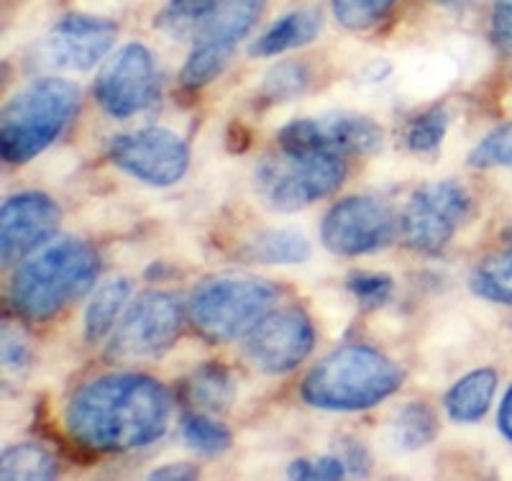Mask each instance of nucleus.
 Instances as JSON below:
<instances>
[{
  "label": "nucleus",
  "mask_w": 512,
  "mask_h": 481,
  "mask_svg": "<svg viewBox=\"0 0 512 481\" xmlns=\"http://www.w3.org/2000/svg\"><path fill=\"white\" fill-rule=\"evenodd\" d=\"M172 415L164 384L146 374H105L82 384L67 402L72 441L98 453L144 448L162 438Z\"/></svg>",
  "instance_id": "obj_1"
},
{
  "label": "nucleus",
  "mask_w": 512,
  "mask_h": 481,
  "mask_svg": "<svg viewBox=\"0 0 512 481\" xmlns=\"http://www.w3.org/2000/svg\"><path fill=\"white\" fill-rule=\"evenodd\" d=\"M98 251L80 238H62L21 261L11 279V302L26 320H49L93 290Z\"/></svg>",
  "instance_id": "obj_2"
},
{
  "label": "nucleus",
  "mask_w": 512,
  "mask_h": 481,
  "mask_svg": "<svg viewBox=\"0 0 512 481\" xmlns=\"http://www.w3.org/2000/svg\"><path fill=\"white\" fill-rule=\"evenodd\" d=\"M400 384L402 369L377 348L344 346L308 371L300 395L318 410L359 412L395 395Z\"/></svg>",
  "instance_id": "obj_3"
},
{
  "label": "nucleus",
  "mask_w": 512,
  "mask_h": 481,
  "mask_svg": "<svg viewBox=\"0 0 512 481\" xmlns=\"http://www.w3.org/2000/svg\"><path fill=\"white\" fill-rule=\"evenodd\" d=\"M80 108V87L64 77H44L13 95L0 121V154L26 164L59 139Z\"/></svg>",
  "instance_id": "obj_4"
},
{
  "label": "nucleus",
  "mask_w": 512,
  "mask_h": 481,
  "mask_svg": "<svg viewBox=\"0 0 512 481\" xmlns=\"http://www.w3.org/2000/svg\"><path fill=\"white\" fill-rule=\"evenodd\" d=\"M277 287L256 277L205 279L190 295L187 318L213 343L249 336L277 305Z\"/></svg>",
  "instance_id": "obj_5"
},
{
  "label": "nucleus",
  "mask_w": 512,
  "mask_h": 481,
  "mask_svg": "<svg viewBox=\"0 0 512 481\" xmlns=\"http://www.w3.org/2000/svg\"><path fill=\"white\" fill-rule=\"evenodd\" d=\"M346 180V164L323 151L280 149L254 169L256 195L277 213H295L328 198Z\"/></svg>",
  "instance_id": "obj_6"
},
{
  "label": "nucleus",
  "mask_w": 512,
  "mask_h": 481,
  "mask_svg": "<svg viewBox=\"0 0 512 481\" xmlns=\"http://www.w3.org/2000/svg\"><path fill=\"white\" fill-rule=\"evenodd\" d=\"M182 305L175 295L162 290L141 292L116 325L105 354L118 364L152 361L175 346L182 331Z\"/></svg>",
  "instance_id": "obj_7"
},
{
  "label": "nucleus",
  "mask_w": 512,
  "mask_h": 481,
  "mask_svg": "<svg viewBox=\"0 0 512 481\" xmlns=\"http://www.w3.org/2000/svg\"><path fill=\"white\" fill-rule=\"evenodd\" d=\"M469 210L472 198L461 182H428L410 195L402 210V238L418 254H441L466 221Z\"/></svg>",
  "instance_id": "obj_8"
},
{
  "label": "nucleus",
  "mask_w": 512,
  "mask_h": 481,
  "mask_svg": "<svg viewBox=\"0 0 512 481\" xmlns=\"http://www.w3.org/2000/svg\"><path fill=\"white\" fill-rule=\"evenodd\" d=\"M264 0H221L210 18L195 34V44L182 67V85L203 87L216 80L231 59L239 41L254 29Z\"/></svg>",
  "instance_id": "obj_9"
},
{
  "label": "nucleus",
  "mask_w": 512,
  "mask_h": 481,
  "mask_svg": "<svg viewBox=\"0 0 512 481\" xmlns=\"http://www.w3.org/2000/svg\"><path fill=\"white\" fill-rule=\"evenodd\" d=\"M397 218L384 200L351 195L338 200L320 223V241L336 256H364L392 244Z\"/></svg>",
  "instance_id": "obj_10"
},
{
  "label": "nucleus",
  "mask_w": 512,
  "mask_h": 481,
  "mask_svg": "<svg viewBox=\"0 0 512 481\" xmlns=\"http://www.w3.org/2000/svg\"><path fill=\"white\" fill-rule=\"evenodd\" d=\"M108 159L144 185L169 187L185 177L190 149L175 131L154 126L116 136L108 146Z\"/></svg>",
  "instance_id": "obj_11"
},
{
  "label": "nucleus",
  "mask_w": 512,
  "mask_h": 481,
  "mask_svg": "<svg viewBox=\"0 0 512 481\" xmlns=\"http://www.w3.org/2000/svg\"><path fill=\"white\" fill-rule=\"evenodd\" d=\"M282 149L323 151L336 157H359L382 149L384 131L377 121L359 113H331L323 118H297L277 136Z\"/></svg>",
  "instance_id": "obj_12"
},
{
  "label": "nucleus",
  "mask_w": 512,
  "mask_h": 481,
  "mask_svg": "<svg viewBox=\"0 0 512 481\" xmlns=\"http://www.w3.org/2000/svg\"><path fill=\"white\" fill-rule=\"evenodd\" d=\"M157 93V64L144 44H126L95 80V100L111 118H131L146 111Z\"/></svg>",
  "instance_id": "obj_13"
},
{
  "label": "nucleus",
  "mask_w": 512,
  "mask_h": 481,
  "mask_svg": "<svg viewBox=\"0 0 512 481\" xmlns=\"http://www.w3.org/2000/svg\"><path fill=\"white\" fill-rule=\"evenodd\" d=\"M313 346V320L300 308H282L246 336V359L264 374H287L308 359Z\"/></svg>",
  "instance_id": "obj_14"
},
{
  "label": "nucleus",
  "mask_w": 512,
  "mask_h": 481,
  "mask_svg": "<svg viewBox=\"0 0 512 481\" xmlns=\"http://www.w3.org/2000/svg\"><path fill=\"white\" fill-rule=\"evenodd\" d=\"M62 213L44 192H18L0 210V254L3 264L29 259L57 233Z\"/></svg>",
  "instance_id": "obj_15"
},
{
  "label": "nucleus",
  "mask_w": 512,
  "mask_h": 481,
  "mask_svg": "<svg viewBox=\"0 0 512 481\" xmlns=\"http://www.w3.org/2000/svg\"><path fill=\"white\" fill-rule=\"evenodd\" d=\"M116 34L118 29L113 21L85 13H67L44 36L39 54L44 64L57 70H93L111 52Z\"/></svg>",
  "instance_id": "obj_16"
},
{
  "label": "nucleus",
  "mask_w": 512,
  "mask_h": 481,
  "mask_svg": "<svg viewBox=\"0 0 512 481\" xmlns=\"http://www.w3.org/2000/svg\"><path fill=\"white\" fill-rule=\"evenodd\" d=\"M497 374L495 369H474L461 377L443 397L446 415L459 425H474L487 415L495 400Z\"/></svg>",
  "instance_id": "obj_17"
},
{
  "label": "nucleus",
  "mask_w": 512,
  "mask_h": 481,
  "mask_svg": "<svg viewBox=\"0 0 512 481\" xmlns=\"http://www.w3.org/2000/svg\"><path fill=\"white\" fill-rule=\"evenodd\" d=\"M320 26H323V18L313 8L287 13L251 44V57H277V54H285L290 49L305 47L313 39H318Z\"/></svg>",
  "instance_id": "obj_18"
},
{
  "label": "nucleus",
  "mask_w": 512,
  "mask_h": 481,
  "mask_svg": "<svg viewBox=\"0 0 512 481\" xmlns=\"http://www.w3.org/2000/svg\"><path fill=\"white\" fill-rule=\"evenodd\" d=\"M131 295L134 287L128 279H111L103 284L93 297H90L88 308H85V320H82V331H85V341L98 343L103 338L111 336L116 331V325L121 323L123 313L131 305Z\"/></svg>",
  "instance_id": "obj_19"
},
{
  "label": "nucleus",
  "mask_w": 512,
  "mask_h": 481,
  "mask_svg": "<svg viewBox=\"0 0 512 481\" xmlns=\"http://www.w3.org/2000/svg\"><path fill=\"white\" fill-rule=\"evenodd\" d=\"M241 254L256 264H303L313 254L308 238L292 228H269L259 231L244 244Z\"/></svg>",
  "instance_id": "obj_20"
},
{
  "label": "nucleus",
  "mask_w": 512,
  "mask_h": 481,
  "mask_svg": "<svg viewBox=\"0 0 512 481\" xmlns=\"http://www.w3.org/2000/svg\"><path fill=\"white\" fill-rule=\"evenodd\" d=\"M187 400L203 412H223L236 400V382L226 366L210 361L198 366L187 379Z\"/></svg>",
  "instance_id": "obj_21"
},
{
  "label": "nucleus",
  "mask_w": 512,
  "mask_h": 481,
  "mask_svg": "<svg viewBox=\"0 0 512 481\" xmlns=\"http://www.w3.org/2000/svg\"><path fill=\"white\" fill-rule=\"evenodd\" d=\"M57 474V458L39 443H18V446L6 448L0 458L3 481H49L57 479Z\"/></svg>",
  "instance_id": "obj_22"
},
{
  "label": "nucleus",
  "mask_w": 512,
  "mask_h": 481,
  "mask_svg": "<svg viewBox=\"0 0 512 481\" xmlns=\"http://www.w3.org/2000/svg\"><path fill=\"white\" fill-rule=\"evenodd\" d=\"M438 415L425 402H408L392 420V443L400 451H420L428 443L436 441Z\"/></svg>",
  "instance_id": "obj_23"
},
{
  "label": "nucleus",
  "mask_w": 512,
  "mask_h": 481,
  "mask_svg": "<svg viewBox=\"0 0 512 481\" xmlns=\"http://www.w3.org/2000/svg\"><path fill=\"white\" fill-rule=\"evenodd\" d=\"M474 295L489 302L512 305V251L507 254H492L474 267L469 277Z\"/></svg>",
  "instance_id": "obj_24"
},
{
  "label": "nucleus",
  "mask_w": 512,
  "mask_h": 481,
  "mask_svg": "<svg viewBox=\"0 0 512 481\" xmlns=\"http://www.w3.org/2000/svg\"><path fill=\"white\" fill-rule=\"evenodd\" d=\"M182 438L192 451L203 453V456H218L231 448V430L203 412L187 415L182 420Z\"/></svg>",
  "instance_id": "obj_25"
},
{
  "label": "nucleus",
  "mask_w": 512,
  "mask_h": 481,
  "mask_svg": "<svg viewBox=\"0 0 512 481\" xmlns=\"http://www.w3.org/2000/svg\"><path fill=\"white\" fill-rule=\"evenodd\" d=\"M216 8L218 0H169L157 24L169 34H198Z\"/></svg>",
  "instance_id": "obj_26"
},
{
  "label": "nucleus",
  "mask_w": 512,
  "mask_h": 481,
  "mask_svg": "<svg viewBox=\"0 0 512 481\" xmlns=\"http://www.w3.org/2000/svg\"><path fill=\"white\" fill-rule=\"evenodd\" d=\"M397 0H333V16L344 29L369 31L390 16Z\"/></svg>",
  "instance_id": "obj_27"
},
{
  "label": "nucleus",
  "mask_w": 512,
  "mask_h": 481,
  "mask_svg": "<svg viewBox=\"0 0 512 481\" xmlns=\"http://www.w3.org/2000/svg\"><path fill=\"white\" fill-rule=\"evenodd\" d=\"M448 128V113L443 108H433V111H425L420 116H415L408 123V131H405V141H408V149L415 154H431L441 146L443 136H446Z\"/></svg>",
  "instance_id": "obj_28"
},
{
  "label": "nucleus",
  "mask_w": 512,
  "mask_h": 481,
  "mask_svg": "<svg viewBox=\"0 0 512 481\" xmlns=\"http://www.w3.org/2000/svg\"><path fill=\"white\" fill-rule=\"evenodd\" d=\"M305 87H308V67L300 62H282L267 72L262 93L272 103H282L305 93Z\"/></svg>",
  "instance_id": "obj_29"
},
{
  "label": "nucleus",
  "mask_w": 512,
  "mask_h": 481,
  "mask_svg": "<svg viewBox=\"0 0 512 481\" xmlns=\"http://www.w3.org/2000/svg\"><path fill=\"white\" fill-rule=\"evenodd\" d=\"M469 164L477 169L507 167L512 169V123L495 128L492 134L484 136L469 154Z\"/></svg>",
  "instance_id": "obj_30"
},
{
  "label": "nucleus",
  "mask_w": 512,
  "mask_h": 481,
  "mask_svg": "<svg viewBox=\"0 0 512 481\" xmlns=\"http://www.w3.org/2000/svg\"><path fill=\"white\" fill-rule=\"evenodd\" d=\"M349 292L354 295V300L359 302L364 310H377L382 308L384 302L392 297L395 290V282H392L390 274L379 272H354L349 274V282H346Z\"/></svg>",
  "instance_id": "obj_31"
},
{
  "label": "nucleus",
  "mask_w": 512,
  "mask_h": 481,
  "mask_svg": "<svg viewBox=\"0 0 512 481\" xmlns=\"http://www.w3.org/2000/svg\"><path fill=\"white\" fill-rule=\"evenodd\" d=\"M290 479L300 481H336L346 476V461L338 456H318V458H297L287 469Z\"/></svg>",
  "instance_id": "obj_32"
},
{
  "label": "nucleus",
  "mask_w": 512,
  "mask_h": 481,
  "mask_svg": "<svg viewBox=\"0 0 512 481\" xmlns=\"http://www.w3.org/2000/svg\"><path fill=\"white\" fill-rule=\"evenodd\" d=\"M492 39L502 52H512V0H495V6H492Z\"/></svg>",
  "instance_id": "obj_33"
},
{
  "label": "nucleus",
  "mask_w": 512,
  "mask_h": 481,
  "mask_svg": "<svg viewBox=\"0 0 512 481\" xmlns=\"http://www.w3.org/2000/svg\"><path fill=\"white\" fill-rule=\"evenodd\" d=\"M29 356V346L13 333H8V328H3V364L8 369H21V366H26Z\"/></svg>",
  "instance_id": "obj_34"
},
{
  "label": "nucleus",
  "mask_w": 512,
  "mask_h": 481,
  "mask_svg": "<svg viewBox=\"0 0 512 481\" xmlns=\"http://www.w3.org/2000/svg\"><path fill=\"white\" fill-rule=\"evenodd\" d=\"M200 471L195 464H187V461H180V464H164L159 466V469H154L152 474H149V479H175V481H192L198 479Z\"/></svg>",
  "instance_id": "obj_35"
},
{
  "label": "nucleus",
  "mask_w": 512,
  "mask_h": 481,
  "mask_svg": "<svg viewBox=\"0 0 512 481\" xmlns=\"http://www.w3.org/2000/svg\"><path fill=\"white\" fill-rule=\"evenodd\" d=\"M497 425H500V433L512 443V384H510V389L505 392V397H502L500 415H497Z\"/></svg>",
  "instance_id": "obj_36"
},
{
  "label": "nucleus",
  "mask_w": 512,
  "mask_h": 481,
  "mask_svg": "<svg viewBox=\"0 0 512 481\" xmlns=\"http://www.w3.org/2000/svg\"><path fill=\"white\" fill-rule=\"evenodd\" d=\"M436 6L448 8V11H466V8L472 6V0H433Z\"/></svg>",
  "instance_id": "obj_37"
}]
</instances>
